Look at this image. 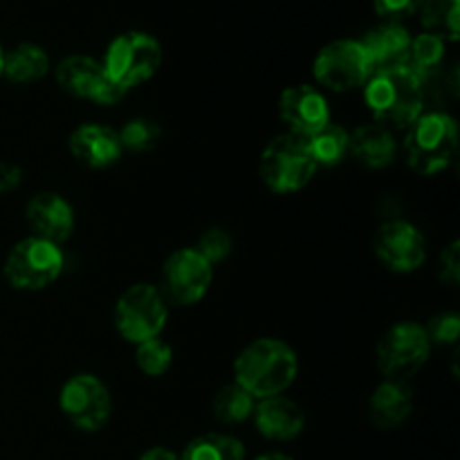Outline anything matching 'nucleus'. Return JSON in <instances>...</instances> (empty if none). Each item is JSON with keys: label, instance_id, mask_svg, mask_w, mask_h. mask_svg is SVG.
Wrapping results in <instances>:
<instances>
[{"label": "nucleus", "instance_id": "16", "mask_svg": "<svg viewBox=\"0 0 460 460\" xmlns=\"http://www.w3.org/2000/svg\"><path fill=\"white\" fill-rule=\"evenodd\" d=\"M252 416H254L259 434L270 440H295L305 427L304 409L281 395L256 402Z\"/></svg>", "mask_w": 460, "mask_h": 460}, {"label": "nucleus", "instance_id": "20", "mask_svg": "<svg viewBox=\"0 0 460 460\" xmlns=\"http://www.w3.org/2000/svg\"><path fill=\"white\" fill-rule=\"evenodd\" d=\"M359 43H362L373 70H377V67L407 63L409 48H411V34L400 22L389 21L385 25H377L371 31H367V36Z\"/></svg>", "mask_w": 460, "mask_h": 460}, {"label": "nucleus", "instance_id": "11", "mask_svg": "<svg viewBox=\"0 0 460 460\" xmlns=\"http://www.w3.org/2000/svg\"><path fill=\"white\" fill-rule=\"evenodd\" d=\"M214 279V265L202 259L196 247H182L166 259L162 268L164 299L178 305H193L207 295Z\"/></svg>", "mask_w": 460, "mask_h": 460}, {"label": "nucleus", "instance_id": "17", "mask_svg": "<svg viewBox=\"0 0 460 460\" xmlns=\"http://www.w3.org/2000/svg\"><path fill=\"white\" fill-rule=\"evenodd\" d=\"M70 151L76 160L90 169H108L121 155L119 137L112 128L99 124H84L72 133Z\"/></svg>", "mask_w": 460, "mask_h": 460}, {"label": "nucleus", "instance_id": "22", "mask_svg": "<svg viewBox=\"0 0 460 460\" xmlns=\"http://www.w3.org/2000/svg\"><path fill=\"white\" fill-rule=\"evenodd\" d=\"M349 139L350 135L341 128L340 124H326L319 133L305 139L310 157L317 166H335L349 155Z\"/></svg>", "mask_w": 460, "mask_h": 460}, {"label": "nucleus", "instance_id": "24", "mask_svg": "<svg viewBox=\"0 0 460 460\" xmlns=\"http://www.w3.org/2000/svg\"><path fill=\"white\" fill-rule=\"evenodd\" d=\"M420 21L429 34L443 40H458L460 0H420Z\"/></svg>", "mask_w": 460, "mask_h": 460}, {"label": "nucleus", "instance_id": "23", "mask_svg": "<svg viewBox=\"0 0 460 460\" xmlns=\"http://www.w3.org/2000/svg\"><path fill=\"white\" fill-rule=\"evenodd\" d=\"M180 460H245V447L234 436L205 434L187 445Z\"/></svg>", "mask_w": 460, "mask_h": 460}, {"label": "nucleus", "instance_id": "3", "mask_svg": "<svg viewBox=\"0 0 460 460\" xmlns=\"http://www.w3.org/2000/svg\"><path fill=\"white\" fill-rule=\"evenodd\" d=\"M458 148V126L447 112H420L407 128L404 151L409 166L420 175H434L454 160Z\"/></svg>", "mask_w": 460, "mask_h": 460}, {"label": "nucleus", "instance_id": "33", "mask_svg": "<svg viewBox=\"0 0 460 460\" xmlns=\"http://www.w3.org/2000/svg\"><path fill=\"white\" fill-rule=\"evenodd\" d=\"M21 184V169L9 162H0V193L13 191Z\"/></svg>", "mask_w": 460, "mask_h": 460}, {"label": "nucleus", "instance_id": "29", "mask_svg": "<svg viewBox=\"0 0 460 460\" xmlns=\"http://www.w3.org/2000/svg\"><path fill=\"white\" fill-rule=\"evenodd\" d=\"M196 252L202 256V259L209 261L211 265L220 263V261L227 259L229 252H232V236H229L225 229H218V227L207 229V232L200 236V241H198Z\"/></svg>", "mask_w": 460, "mask_h": 460}, {"label": "nucleus", "instance_id": "5", "mask_svg": "<svg viewBox=\"0 0 460 460\" xmlns=\"http://www.w3.org/2000/svg\"><path fill=\"white\" fill-rule=\"evenodd\" d=\"M160 63L162 48L153 36L144 31H126L108 45L102 67L117 88L128 93L133 85L151 79Z\"/></svg>", "mask_w": 460, "mask_h": 460}, {"label": "nucleus", "instance_id": "15", "mask_svg": "<svg viewBox=\"0 0 460 460\" xmlns=\"http://www.w3.org/2000/svg\"><path fill=\"white\" fill-rule=\"evenodd\" d=\"M25 216L30 227L34 229V236L54 243V245L67 241L75 229V214H72L70 202L63 200L58 193H36L27 202Z\"/></svg>", "mask_w": 460, "mask_h": 460}, {"label": "nucleus", "instance_id": "8", "mask_svg": "<svg viewBox=\"0 0 460 460\" xmlns=\"http://www.w3.org/2000/svg\"><path fill=\"white\" fill-rule=\"evenodd\" d=\"M431 341L420 323L400 322L377 341V368L386 380H407L429 359Z\"/></svg>", "mask_w": 460, "mask_h": 460}, {"label": "nucleus", "instance_id": "31", "mask_svg": "<svg viewBox=\"0 0 460 460\" xmlns=\"http://www.w3.org/2000/svg\"><path fill=\"white\" fill-rule=\"evenodd\" d=\"M373 4H376V12L382 18H389L391 22H398L400 18L411 16L420 7V0H373Z\"/></svg>", "mask_w": 460, "mask_h": 460}, {"label": "nucleus", "instance_id": "9", "mask_svg": "<svg viewBox=\"0 0 460 460\" xmlns=\"http://www.w3.org/2000/svg\"><path fill=\"white\" fill-rule=\"evenodd\" d=\"M313 72L314 79L323 88L335 90V93H349V90L364 88L373 66L359 40L341 39L328 43L317 54Z\"/></svg>", "mask_w": 460, "mask_h": 460}, {"label": "nucleus", "instance_id": "21", "mask_svg": "<svg viewBox=\"0 0 460 460\" xmlns=\"http://www.w3.org/2000/svg\"><path fill=\"white\" fill-rule=\"evenodd\" d=\"M49 70V57L43 48L34 43H22L4 54L3 75L12 84H34L43 79Z\"/></svg>", "mask_w": 460, "mask_h": 460}, {"label": "nucleus", "instance_id": "14", "mask_svg": "<svg viewBox=\"0 0 460 460\" xmlns=\"http://www.w3.org/2000/svg\"><path fill=\"white\" fill-rule=\"evenodd\" d=\"M279 115L290 128V135L301 139L313 137L314 133L331 124L328 102L313 85H292L279 99Z\"/></svg>", "mask_w": 460, "mask_h": 460}, {"label": "nucleus", "instance_id": "12", "mask_svg": "<svg viewBox=\"0 0 460 460\" xmlns=\"http://www.w3.org/2000/svg\"><path fill=\"white\" fill-rule=\"evenodd\" d=\"M373 252L394 272H416L427 259V243L416 225L386 220L373 236Z\"/></svg>", "mask_w": 460, "mask_h": 460}, {"label": "nucleus", "instance_id": "4", "mask_svg": "<svg viewBox=\"0 0 460 460\" xmlns=\"http://www.w3.org/2000/svg\"><path fill=\"white\" fill-rule=\"evenodd\" d=\"M314 171H317V164L310 157L305 139L296 135H279L261 153V180L274 193L301 191L313 180Z\"/></svg>", "mask_w": 460, "mask_h": 460}, {"label": "nucleus", "instance_id": "35", "mask_svg": "<svg viewBox=\"0 0 460 460\" xmlns=\"http://www.w3.org/2000/svg\"><path fill=\"white\" fill-rule=\"evenodd\" d=\"M256 460H292L290 456H286V454H265V456H261V458H256Z\"/></svg>", "mask_w": 460, "mask_h": 460}, {"label": "nucleus", "instance_id": "32", "mask_svg": "<svg viewBox=\"0 0 460 460\" xmlns=\"http://www.w3.org/2000/svg\"><path fill=\"white\" fill-rule=\"evenodd\" d=\"M440 279L449 288H456L460 281V245L454 241L447 250L440 254Z\"/></svg>", "mask_w": 460, "mask_h": 460}, {"label": "nucleus", "instance_id": "36", "mask_svg": "<svg viewBox=\"0 0 460 460\" xmlns=\"http://www.w3.org/2000/svg\"><path fill=\"white\" fill-rule=\"evenodd\" d=\"M3 63H4V52L3 48H0V76H3Z\"/></svg>", "mask_w": 460, "mask_h": 460}, {"label": "nucleus", "instance_id": "10", "mask_svg": "<svg viewBox=\"0 0 460 460\" xmlns=\"http://www.w3.org/2000/svg\"><path fill=\"white\" fill-rule=\"evenodd\" d=\"M58 407L63 416L81 431H99L111 418L112 400L108 386L90 373L70 377L58 394Z\"/></svg>", "mask_w": 460, "mask_h": 460}, {"label": "nucleus", "instance_id": "30", "mask_svg": "<svg viewBox=\"0 0 460 460\" xmlns=\"http://www.w3.org/2000/svg\"><path fill=\"white\" fill-rule=\"evenodd\" d=\"M425 331H427V337H429L431 346L434 344L454 346L458 341V335H460V317L456 313L436 314Z\"/></svg>", "mask_w": 460, "mask_h": 460}, {"label": "nucleus", "instance_id": "7", "mask_svg": "<svg viewBox=\"0 0 460 460\" xmlns=\"http://www.w3.org/2000/svg\"><path fill=\"white\" fill-rule=\"evenodd\" d=\"M63 272V252L54 243L30 236L16 243L4 261V279L16 290H43Z\"/></svg>", "mask_w": 460, "mask_h": 460}, {"label": "nucleus", "instance_id": "2", "mask_svg": "<svg viewBox=\"0 0 460 460\" xmlns=\"http://www.w3.org/2000/svg\"><path fill=\"white\" fill-rule=\"evenodd\" d=\"M296 371L299 362L295 350L286 341L270 337L245 346L234 364L236 385L243 386L254 400L281 395L295 382Z\"/></svg>", "mask_w": 460, "mask_h": 460}, {"label": "nucleus", "instance_id": "34", "mask_svg": "<svg viewBox=\"0 0 460 460\" xmlns=\"http://www.w3.org/2000/svg\"><path fill=\"white\" fill-rule=\"evenodd\" d=\"M139 460H180V456L166 447H151L139 456Z\"/></svg>", "mask_w": 460, "mask_h": 460}, {"label": "nucleus", "instance_id": "28", "mask_svg": "<svg viewBox=\"0 0 460 460\" xmlns=\"http://www.w3.org/2000/svg\"><path fill=\"white\" fill-rule=\"evenodd\" d=\"M135 362H137L139 371L146 373L148 377H160L164 376L166 371L173 364V350L166 341H162L160 337L155 340H148L137 344V350H135Z\"/></svg>", "mask_w": 460, "mask_h": 460}, {"label": "nucleus", "instance_id": "25", "mask_svg": "<svg viewBox=\"0 0 460 460\" xmlns=\"http://www.w3.org/2000/svg\"><path fill=\"white\" fill-rule=\"evenodd\" d=\"M211 407H214L216 420L223 422V425H238V422L247 420L254 413L256 400L243 386H238L234 382V385L223 386L216 394Z\"/></svg>", "mask_w": 460, "mask_h": 460}, {"label": "nucleus", "instance_id": "18", "mask_svg": "<svg viewBox=\"0 0 460 460\" xmlns=\"http://www.w3.org/2000/svg\"><path fill=\"white\" fill-rule=\"evenodd\" d=\"M413 411V391L402 380H386L368 400V416L377 429H398Z\"/></svg>", "mask_w": 460, "mask_h": 460}, {"label": "nucleus", "instance_id": "26", "mask_svg": "<svg viewBox=\"0 0 460 460\" xmlns=\"http://www.w3.org/2000/svg\"><path fill=\"white\" fill-rule=\"evenodd\" d=\"M445 58V40L436 34H420L411 39V48H409L407 63L404 66L411 67L422 81L429 75H434L440 67Z\"/></svg>", "mask_w": 460, "mask_h": 460}, {"label": "nucleus", "instance_id": "27", "mask_svg": "<svg viewBox=\"0 0 460 460\" xmlns=\"http://www.w3.org/2000/svg\"><path fill=\"white\" fill-rule=\"evenodd\" d=\"M121 148H128L133 153H146L155 148L162 139V128L155 119L148 117H135L126 121L124 128L117 133Z\"/></svg>", "mask_w": 460, "mask_h": 460}, {"label": "nucleus", "instance_id": "1", "mask_svg": "<svg viewBox=\"0 0 460 460\" xmlns=\"http://www.w3.org/2000/svg\"><path fill=\"white\" fill-rule=\"evenodd\" d=\"M364 102L377 124L391 130L409 128L422 112L425 81L404 63L377 67L364 84Z\"/></svg>", "mask_w": 460, "mask_h": 460}, {"label": "nucleus", "instance_id": "6", "mask_svg": "<svg viewBox=\"0 0 460 460\" xmlns=\"http://www.w3.org/2000/svg\"><path fill=\"white\" fill-rule=\"evenodd\" d=\"M169 308L157 288L148 283L130 286L115 305V328L130 344L155 340L164 331Z\"/></svg>", "mask_w": 460, "mask_h": 460}, {"label": "nucleus", "instance_id": "19", "mask_svg": "<svg viewBox=\"0 0 460 460\" xmlns=\"http://www.w3.org/2000/svg\"><path fill=\"white\" fill-rule=\"evenodd\" d=\"M349 153H353L355 162L367 169H385L394 164L398 155V142L394 137V130L373 121V124L359 126L350 135Z\"/></svg>", "mask_w": 460, "mask_h": 460}, {"label": "nucleus", "instance_id": "13", "mask_svg": "<svg viewBox=\"0 0 460 460\" xmlns=\"http://www.w3.org/2000/svg\"><path fill=\"white\" fill-rule=\"evenodd\" d=\"M57 81L61 90L72 97L90 99L99 106H112L124 97V90L117 88L103 72L102 63L90 57H67L58 63Z\"/></svg>", "mask_w": 460, "mask_h": 460}]
</instances>
